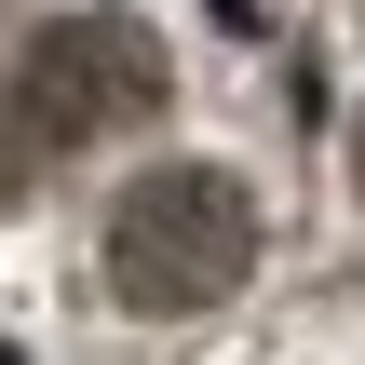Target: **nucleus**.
<instances>
[{"label": "nucleus", "mask_w": 365, "mask_h": 365, "mask_svg": "<svg viewBox=\"0 0 365 365\" xmlns=\"http://www.w3.org/2000/svg\"><path fill=\"white\" fill-rule=\"evenodd\" d=\"M27 163H41V135H27V108H14V81H0V203L27 190Z\"/></svg>", "instance_id": "nucleus-3"}, {"label": "nucleus", "mask_w": 365, "mask_h": 365, "mask_svg": "<svg viewBox=\"0 0 365 365\" xmlns=\"http://www.w3.org/2000/svg\"><path fill=\"white\" fill-rule=\"evenodd\" d=\"M108 298L122 312H217L257 271V190L230 163H149L108 203Z\"/></svg>", "instance_id": "nucleus-1"}, {"label": "nucleus", "mask_w": 365, "mask_h": 365, "mask_svg": "<svg viewBox=\"0 0 365 365\" xmlns=\"http://www.w3.org/2000/svg\"><path fill=\"white\" fill-rule=\"evenodd\" d=\"M14 108L41 149H81V135H122L163 108V41L135 14H54L27 54H14Z\"/></svg>", "instance_id": "nucleus-2"}, {"label": "nucleus", "mask_w": 365, "mask_h": 365, "mask_svg": "<svg viewBox=\"0 0 365 365\" xmlns=\"http://www.w3.org/2000/svg\"><path fill=\"white\" fill-rule=\"evenodd\" d=\"M352 190H365V122H352Z\"/></svg>", "instance_id": "nucleus-4"}]
</instances>
